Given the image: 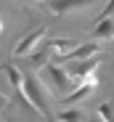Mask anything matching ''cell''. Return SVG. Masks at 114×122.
<instances>
[{"label": "cell", "instance_id": "obj_1", "mask_svg": "<svg viewBox=\"0 0 114 122\" xmlns=\"http://www.w3.org/2000/svg\"><path fill=\"white\" fill-rule=\"evenodd\" d=\"M27 96H29V101H32V104H35L37 114H43V117H48V119H50V112H48V98H45V90H43L40 80H37L35 74H27Z\"/></svg>", "mask_w": 114, "mask_h": 122}, {"label": "cell", "instance_id": "obj_2", "mask_svg": "<svg viewBox=\"0 0 114 122\" xmlns=\"http://www.w3.org/2000/svg\"><path fill=\"white\" fill-rule=\"evenodd\" d=\"M43 40H45V24L37 27V29H32L24 40H19L16 48H13V56H32L37 48L43 45Z\"/></svg>", "mask_w": 114, "mask_h": 122}, {"label": "cell", "instance_id": "obj_3", "mask_svg": "<svg viewBox=\"0 0 114 122\" xmlns=\"http://www.w3.org/2000/svg\"><path fill=\"white\" fill-rule=\"evenodd\" d=\"M96 88H98V77L96 74H90V77H85V80H80V85L74 88L72 93H66L64 96V104H80V101H85L88 96H93L96 93Z\"/></svg>", "mask_w": 114, "mask_h": 122}, {"label": "cell", "instance_id": "obj_4", "mask_svg": "<svg viewBox=\"0 0 114 122\" xmlns=\"http://www.w3.org/2000/svg\"><path fill=\"white\" fill-rule=\"evenodd\" d=\"M101 66V56H93V58H82V61H69L66 72L77 80H85L90 74H96V69Z\"/></svg>", "mask_w": 114, "mask_h": 122}, {"label": "cell", "instance_id": "obj_5", "mask_svg": "<svg viewBox=\"0 0 114 122\" xmlns=\"http://www.w3.org/2000/svg\"><path fill=\"white\" fill-rule=\"evenodd\" d=\"M48 77H50V82L56 85V90H61L64 96H66V93H72V74H69L66 69L50 64V66H48Z\"/></svg>", "mask_w": 114, "mask_h": 122}, {"label": "cell", "instance_id": "obj_6", "mask_svg": "<svg viewBox=\"0 0 114 122\" xmlns=\"http://www.w3.org/2000/svg\"><path fill=\"white\" fill-rule=\"evenodd\" d=\"M90 3H96V0H45V5L53 11V13H69V11H74V8H85V5H90Z\"/></svg>", "mask_w": 114, "mask_h": 122}, {"label": "cell", "instance_id": "obj_7", "mask_svg": "<svg viewBox=\"0 0 114 122\" xmlns=\"http://www.w3.org/2000/svg\"><path fill=\"white\" fill-rule=\"evenodd\" d=\"M101 53V45L98 43H85V45H77L69 56L66 61H82V58H93V56H98Z\"/></svg>", "mask_w": 114, "mask_h": 122}, {"label": "cell", "instance_id": "obj_8", "mask_svg": "<svg viewBox=\"0 0 114 122\" xmlns=\"http://www.w3.org/2000/svg\"><path fill=\"white\" fill-rule=\"evenodd\" d=\"M48 43H50L53 53H56V56H61V58H66V56H69L74 48L80 45L77 40H72V37H56V40H48Z\"/></svg>", "mask_w": 114, "mask_h": 122}, {"label": "cell", "instance_id": "obj_9", "mask_svg": "<svg viewBox=\"0 0 114 122\" xmlns=\"http://www.w3.org/2000/svg\"><path fill=\"white\" fill-rule=\"evenodd\" d=\"M93 37H96V40H114V21H111V19L98 21L96 29H93Z\"/></svg>", "mask_w": 114, "mask_h": 122}, {"label": "cell", "instance_id": "obj_10", "mask_svg": "<svg viewBox=\"0 0 114 122\" xmlns=\"http://www.w3.org/2000/svg\"><path fill=\"white\" fill-rule=\"evenodd\" d=\"M50 53H53V48H50V43H45V45H40L29 58H32V66H45L48 64V58H50Z\"/></svg>", "mask_w": 114, "mask_h": 122}, {"label": "cell", "instance_id": "obj_11", "mask_svg": "<svg viewBox=\"0 0 114 122\" xmlns=\"http://www.w3.org/2000/svg\"><path fill=\"white\" fill-rule=\"evenodd\" d=\"M96 114H98L104 122H114V98L106 101V104H101V106L96 109Z\"/></svg>", "mask_w": 114, "mask_h": 122}, {"label": "cell", "instance_id": "obj_12", "mask_svg": "<svg viewBox=\"0 0 114 122\" xmlns=\"http://www.w3.org/2000/svg\"><path fill=\"white\" fill-rule=\"evenodd\" d=\"M59 119H61V122H85V117H82L80 109H66V112L59 114Z\"/></svg>", "mask_w": 114, "mask_h": 122}, {"label": "cell", "instance_id": "obj_13", "mask_svg": "<svg viewBox=\"0 0 114 122\" xmlns=\"http://www.w3.org/2000/svg\"><path fill=\"white\" fill-rule=\"evenodd\" d=\"M111 16H114V0H109V5H106V8H104V11L98 13L96 24H98V21H106V19H111Z\"/></svg>", "mask_w": 114, "mask_h": 122}, {"label": "cell", "instance_id": "obj_14", "mask_svg": "<svg viewBox=\"0 0 114 122\" xmlns=\"http://www.w3.org/2000/svg\"><path fill=\"white\" fill-rule=\"evenodd\" d=\"M90 122H104V119H101V117H98V114H96V117H93V119H90Z\"/></svg>", "mask_w": 114, "mask_h": 122}, {"label": "cell", "instance_id": "obj_15", "mask_svg": "<svg viewBox=\"0 0 114 122\" xmlns=\"http://www.w3.org/2000/svg\"><path fill=\"white\" fill-rule=\"evenodd\" d=\"M24 3H37V0H24Z\"/></svg>", "mask_w": 114, "mask_h": 122}, {"label": "cell", "instance_id": "obj_16", "mask_svg": "<svg viewBox=\"0 0 114 122\" xmlns=\"http://www.w3.org/2000/svg\"><path fill=\"white\" fill-rule=\"evenodd\" d=\"M59 122H61V119H59Z\"/></svg>", "mask_w": 114, "mask_h": 122}]
</instances>
